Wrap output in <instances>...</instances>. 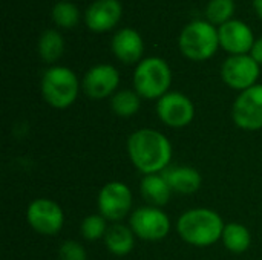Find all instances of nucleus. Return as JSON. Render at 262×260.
<instances>
[{
	"instance_id": "1",
	"label": "nucleus",
	"mask_w": 262,
	"mask_h": 260,
	"mask_svg": "<svg viewBox=\"0 0 262 260\" xmlns=\"http://www.w3.org/2000/svg\"><path fill=\"white\" fill-rule=\"evenodd\" d=\"M127 152L132 164L144 175L164 172L172 159V144L158 130L141 129L129 136Z\"/></svg>"
},
{
	"instance_id": "2",
	"label": "nucleus",
	"mask_w": 262,
	"mask_h": 260,
	"mask_svg": "<svg viewBox=\"0 0 262 260\" xmlns=\"http://www.w3.org/2000/svg\"><path fill=\"white\" fill-rule=\"evenodd\" d=\"M224 222L221 216L209 208H193L186 211L177 224L181 239L195 247H209L223 238Z\"/></svg>"
},
{
	"instance_id": "3",
	"label": "nucleus",
	"mask_w": 262,
	"mask_h": 260,
	"mask_svg": "<svg viewBox=\"0 0 262 260\" xmlns=\"http://www.w3.org/2000/svg\"><path fill=\"white\" fill-rule=\"evenodd\" d=\"M180 49L184 57L193 61H204L215 55L220 46L218 29L209 21L195 20L189 23L180 34Z\"/></svg>"
},
{
	"instance_id": "4",
	"label": "nucleus",
	"mask_w": 262,
	"mask_h": 260,
	"mask_svg": "<svg viewBox=\"0 0 262 260\" xmlns=\"http://www.w3.org/2000/svg\"><path fill=\"white\" fill-rule=\"evenodd\" d=\"M172 83L169 64L158 57H149L140 61L134 74L135 92L147 100L161 98L167 93Z\"/></svg>"
},
{
	"instance_id": "5",
	"label": "nucleus",
	"mask_w": 262,
	"mask_h": 260,
	"mask_svg": "<svg viewBox=\"0 0 262 260\" xmlns=\"http://www.w3.org/2000/svg\"><path fill=\"white\" fill-rule=\"evenodd\" d=\"M41 93L46 103L52 107H69L78 95L77 75L63 66H54L48 69L41 78Z\"/></svg>"
},
{
	"instance_id": "6",
	"label": "nucleus",
	"mask_w": 262,
	"mask_h": 260,
	"mask_svg": "<svg viewBox=\"0 0 262 260\" xmlns=\"http://www.w3.org/2000/svg\"><path fill=\"white\" fill-rule=\"evenodd\" d=\"M132 231L144 241H161L170 231V221L164 211L157 207H141L130 216Z\"/></svg>"
},
{
	"instance_id": "7",
	"label": "nucleus",
	"mask_w": 262,
	"mask_h": 260,
	"mask_svg": "<svg viewBox=\"0 0 262 260\" xmlns=\"http://www.w3.org/2000/svg\"><path fill=\"white\" fill-rule=\"evenodd\" d=\"M233 121L244 130L262 129V84H255L241 92L232 110Z\"/></svg>"
},
{
	"instance_id": "8",
	"label": "nucleus",
	"mask_w": 262,
	"mask_h": 260,
	"mask_svg": "<svg viewBox=\"0 0 262 260\" xmlns=\"http://www.w3.org/2000/svg\"><path fill=\"white\" fill-rule=\"evenodd\" d=\"M221 77L227 86L236 90H246L256 84L259 77V63L252 55H232L221 69Z\"/></svg>"
},
{
	"instance_id": "9",
	"label": "nucleus",
	"mask_w": 262,
	"mask_h": 260,
	"mask_svg": "<svg viewBox=\"0 0 262 260\" xmlns=\"http://www.w3.org/2000/svg\"><path fill=\"white\" fill-rule=\"evenodd\" d=\"M132 207L130 188L118 181L107 182L98 193V208L100 215L106 221L118 222L121 221Z\"/></svg>"
},
{
	"instance_id": "10",
	"label": "nucleus",
	"mask_w": 262,
	"mask_h": 260,
	"mask_svg": "<svg viewBox=\"0 0 262 260\" xmlns=\"http://www.w3.org/2000/svg\"><path fill=\"white\" fill-rule=\"evenodd\" d=\"M26 218L29 225L40 234L54 236L57 234L64 222L61 207L51 199H35L29 204Z\"/></svg>"
},
{
	"instance_id": "11",
	"label": "nucleus",
	"mask_w": 262,
	"mask_h": 260,
	"mask_svg": "<svg viewBox=\"0 0 262 260\" xmlns=\"http://www.w3.org/2000/svg\"><path fill=\"white\" fill-rule=\"evenodd\" d=\"M157 113L160 120L173 129L186 127L195 116L193 103L180 92H167L157 103Z\"/></svg>"
},
{
	"instance_id": "12",
	"label": "nucleus",
	"mask_w": 262,
	"mask_h": 260,
	"mask_svg": "<svg viewBox=\"0 0 262 260\" xmlns=\"http://www.w3.org/2000/svg\"><path fill=\"white\" fill-rule=\"evenodd\" d=\"M120 83L118 70L111 64H97L91 67L83 78V90L92 100L109 97Z\"/></svg>"
},
{
	"instance_id": "13",
	"label": "nucleus",
	"mask_w": 262,
	"mask_h": 260,
	"mask_svg": "<svg viewBox=\"0 0 262 260\" xmlns=\"http://www.w3.org/2000/svg\"><path fill=\"white\" fill-rule=\"evenodd\" d=\"M220 44L232 55H246L255 44L252 29L241 20H230L218 29Z\"/></svg>"
},
{
	"instance_id": "14",
	"label": "nucleus",
	"mask_w": 262,
	"mask_h": 260,
	"mask_svg": "<svg viewBox=\"0 0 262 260\" xmlns=\"http://www.w3.org/2000/svg\"><path fill=\"white\" fill-rule=\"evenodd\" d=\"M121 14L118 0H95L86 11V25L94 32H106L120 21Z\"/></svg>"
},
{
	"instance_id": "15",
	"label": "nucleus",
	"mask_w": 262,
	"mask_h": 260,
	"mask_svg": "<svg viewBox=\"0 0 262 260\" xmlns=\"http://www.w3.org/2000/svg\"><path fill=\"white\" fill-rule=\"evenodd\" d=\"M112 51L120 61L126 64H134L143 55V51H144L143 38L135 29L124 28L114 35Z\"/></svg>"
},
{
	"instance_id": "16",
	"label": "nucleus",
	"mask_w": 262,
	"mask_h": 260,
	"mask_svg": "<svg viewBox=\"0 0 262 260\" xmlns=\"http://www.w3.org/2000/svg\"><path fill=\"white\" fill-rule=\"evenodd\" d=\"M172 192L190 195L201 187V175L192 167H170L163 172Z\"/></svg>"
},
{
	"instance_id": "17",
	"label": "nucleus",
	"mask_w": 262,
	"mask_h": 260,
	"mask_svg": "<svg viewBox=\"0 0 262 260\" xmlns=\"http://www.w3.org/2000/svg\"><path fill=\"white\" fill-rule=\"evenodd\" d=\"M172 188L163 175H146L141 181V195L154 207H163L170 199Z\"/></svg>"
},
{
	"instance_id": "18",
	"label": "nucleus",
	"mask_w": 262,
	"mask_h": 260,
	"mask_svg": "<svg viewBox=\"0 0 262 260\" xmlns=\"http://www.w3.org/2000/svg\"><path fill=\"white\" fill-rule=\"evenodd\" d=\"M134 231L132 228H127L121 224H115L112 227L107 228L106 236H104V242L106 247L111 253H114L115 256H126L134 250Z\"/></svg>"
},
{
	"instance_id": "19",
	"label": "nucleus",
	"mask_w": 262,
	"mask_h": 260,
	"mask_svg": "<svg viewBox=\"0 0 262 260\" xmlns=\"http://www.w3.org/2000/svg\"><path fill=\"white\" fill-rule=\"evenodd\" d=\"M221 239L224 242V247L232 253H244V251H247L249 247H250V242H252L250 231L244 225L236 224V222H232V224L224 227Z\"/></svg>"
},
{
	"instance_id": "20",
	"label": "nucleus",
	"mask_w": 262,
	"mask_h": 260,
	"mask_svg": "<svg viewBox=\"0 0 262 260\" xmlns=\"http://www.w3.org/2000/svg\"><path fill=\"white\" fill-rule=\"evenodd\" d=\"M64 51V40L61 34L55 29H48L40 35L38 54L46 63L57 61Z\"/></svg>"
},
{
	"instance_id": "21",
	"label": "nucleus",
	"mask_w": 262,
	"mask_h": 260,
	"mask_svg": "<svg viewBox=\"0 0 262 260\" xmlns=\"http://www.w3.org/2000/svg\"><path fill=\"white\" fill-rule=\"evenodd\" d=\"M111 106L118 116L129 118L140 109V95L134 90H120L112 97Z\"/></svg>"
},
{
	"instance_id": "22",
	"label": "nucleus",
	"mask_w": 262,
	"mask_h": 260,
	"mask_svg": "<svg viewBox=\"0 0 262 260\" xmlns=\"http://www.w3.org/2000/svg\"><path fill=\"white\" fill-rule=\"evenodd\" d=\"M235 12L233 0H210L206 8V15L212 25H224L232 20Z\"/></svg>"
},
{
	"instance_id": "23",
	"label": "nucleus",
	"mask_w": 262,
	"mask_h": 260,
	"mask_svg": "<svg viewBox=\"0 0 262 260\" xmlns=\"http://www.w3.org/2000/svg\"><path fill=\"white\" fill-rule=\"evenodd\" d=\"M52 18L60 28H74L80 20L78 8L71 2H58L52 8Z\"/></svg>"
},
{
	"instance_id": "24",
	"label": "nucleus",
	"mask_w": 262,
	"mask_h": 260,
	"mask_svg": "<svg viewBox=\"0 0 262 260\" xmlns=\"http://www.w3.org/2000/svg\"><path fill=\"white\" fill-rule=\"evenodd\" d=\"M106 231V219L101 215H91L81 222V234L88 241H97L100 238H104Z\"/></svg>"
},
{
	"instance_id": "25",
	"label": "nucleus",
	"mask_w": 262,
	"mask_h": 260,
	"mask_svg": "<svg viewBox=\"0 0 262 260\" xmlns=\"http://www.w3.org/2000/svg\"><path fill=\"white\" fill-rule=\"evenodd\" d=\"M58 256L60 260H86V251L78 242L68 241L60 247Z\"/></svg>"
},
{
	"instance_id": "26",
	"label": "nucleus",
	"mask_w": 262,
	"mask_h": 260,
	"mask_svg": "<svg viewBox=\"0 0 262 260\" xmlns=\"http://www.w3.org/2000/svg\"><path fill=\"white\" fill-rule=\"evenodd\" d=\"M250 52H252V57H253L259 64H262V37L259 40L255 41V44H253V48H252Z\"/></svg>"
},
{
	"instance_id": "27",
	"label": "nucleus",
	"mask_w": 262,
	"mask_h": 260,
	"mask_svg": "<svg viewBox=\"0 0 262 260\" xmlns=\"http://www.w3.org/2000/svg\"><path fill=\"white\" fill-rule=\"evenodd\" d=\"M253 6H255L256 14L261 17V20H262V0H253Z\"/></svg>"
}]
</instances>
